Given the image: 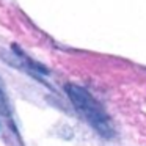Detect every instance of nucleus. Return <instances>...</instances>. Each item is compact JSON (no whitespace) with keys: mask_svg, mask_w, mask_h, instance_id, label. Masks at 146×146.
<instances>
[{"mask_svg":"<svg viewBox=\"0 0 146 146\" xmlns=\"http://www.w3.org/2000/svg\"><path fill=\"white\" fill-rule=\"evenodd\" d=\"M64 91L69 101L72 102V105L76 107V110L80 111V115L86 119V123L94 130H98L99 135L105 138H111L115 135L113 126L110 123L107 111L104 110L101 102L96 101L85 88L74 85V83H68L64 86Z\"/></svg>","mask_w":146,"mask_h":146,"instance_id":"nucleus-1","label":"nucleus"}]
</instances>
